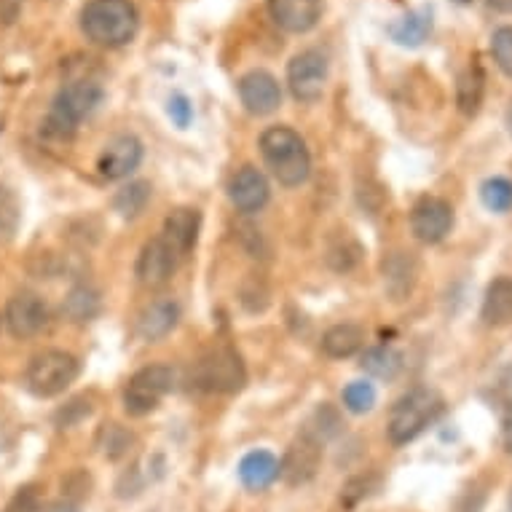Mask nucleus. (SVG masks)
<instances>
[{
    "label": "nucleus",
    "mask_w": 512,
    "mask_h": 512,
    "mask_svg": "<svg viewBox=\"0 0 512 512\" xmlns=\"http://www.w3.org/2000/svg\"><path fill=\"white\" fill-rule=\"evenodd\" d=\"M507 512H512V491H510V499H507Z\"/></svg>",
    "instance_id": "a19ab883"
},
{
    "label": "nucleus",
    "mask_w": 512,
    "mask_h": 512,
    "mask_svg": "<svg viewBox=\"0 0 512 512\" xmlns=\"http://www.w3.org/2000/svg\"><path fill=\"white\" fill-rule=\"evenodd\" d=\"M140 14L132 0H89L81 9V33L97 46L118 49L137 35Z\"/></svg>",
    "instance_id": "f257e3e1"
},
{
    "label": "nucleus",
    "mask_w": 512,
    "mask_h": 512,
    "mask_svg": "<svg viewBox=\"0 0 512 512\" xmlns=\"http://www.w3.org/2000/svg\"><path fill=\"white\" fill-rule=\"evenodd\" d=\"M148 199H151V185L129 183L126 188H121L116 194V199H113V210H116L121 218H137V215L145 210Z\"/></svg>",
    "instance_id": "bb28decb"
},
{
    "label": "nucleus",
    "mask_w": 512,
    "mask_h": 512,
    "mask_svg": "<svg viewBox=\"0 0 512 512\" xmlns=\"http://www.w3.org/2000/svg\"><path fill=\"white\" fill-rule=\"evenodd\" d=\"M41 507V496L35 486H22L17 488V494L11 496L9 504L3 507V512H38Z\"/></svg>",
    "instance_id": "72a5a7b5"
},
{
    "label": "nucleus",
    "mask_w": 512,
    "mask_h": 512,
    "mask_svg": "<svg viewBox=\"0 0 512 512\" xmlns=\"http://www.w3.org/2000/svg\"><path fill=\"white\" fill-rule=\"evenodd\" d=\"M177 258L175 250L169 247L161 236L151 239V242H145V247L140 250V258H137V282L143 287H164L172 279L177 269Z\"/></svg>",
    "instance_id": "ddd939ff"
},
{
    "label": "nucleus",
    "mask_w": 512,
    "mask_h": 512,
    "mask_svg": "<svg viewBox=\"0 0 512 512\" xmlns=\"http://www.w3.org/2000/svg\"><path fill=\"white\" fill-rule=\"evenodd\" d=\"M269 14L285 33L303 35L322 19V0H269Z\"/></svg>",
    "instance_id": "dca6fc26"
},
{
    "label": "nucleus",
    "mask_w": 512,
    "mask_h": 512,
    "mask_svg": "<svg viewBox=\"0 0 512 512\" xmlns=\"http://www.w3.org/2000/svg\"><path fill=\"white\" fill-rule=\"evenodd\" d=\"M454 228V207L437 199V196H424L411 210V231L413 236L424 244L443 242Z\"/></svg>",
    "instance_id": "1a4fd4ad"
},
{
    "label": "nucleus",
    "mask_w": 512,
    "mask_h": 512,
    "mask_svg": "<svg viewBox=\"0 0 512 512\" xmlns=\"http://www.w3.org/2000/svg\"><path fill=\"white\" fill-rule=\"evenodd\" d=\"M443 411V397L435 389L416 387L403 395L389 413V440L395 445H405L416 440L432 421Z\"/></svg>",
    "instance_id": "7ed1b4c3"
},
{
    "label": "nucleus",
    "mask_w": 512,
    "mask_h": 512,
    "mask_svg": "<svg viewBox=\"0 0 512 512\" xmlns=\"http://www.w3.org/2000/svg\"><path fill=\"white\" fill-rule=\"evenodd\" d=\"M239 478L252 491L269 488L279 478V459L269 451H252L239 462Z\"/></svg>",
    "instance_id": "4be33fe9"
},
{
    "label": "nucleus",
    "mask_w": 512,
    "mask_h": 512,
    "mask_svg": "<svg viewBox=\"0 0 512 512\" xmlns=\"http://www.w3.org/2000/svg\"><path fill=\"white\" fill-rule=\"evenodd\" d=\"M510 389H512V370H510Z\"/></svg>",
    "instance_id": "79ce46f5"
},
{
    "label": "nucleus",
    "mask_w": 512,
    "mask_h": 512,
    "mask_svg": "<svg viewBox=\"0 0 512 512\" xmlns=\"http://www.w3.org/2000/svg\"><path fill=\"white\" fill-rule=\"evenodd\" d=\"M483 94H486V76H483L478 59H472L456 84V105L464 116H475L483 105Z\"/></svg>",
    "instance_id": "b1692460"
},
{
    "label": "nucleus",
    "mask_w": 512,
    "mask_h": 512,
    "mask_svg": "<svg viewBox=\"0 0 512 512\" xmlns=\"http://www.w3.org/2000/svg\"><path fill=\"white\" fill-rule=\"evenodd\" d=\"M454 3H459V6H470L472 0H454Z\"/></svg>",
    "instance_id": "ea45409f"
},
{
    "label": "nucleus",
    "mask_w": 512,
    "mask_h": 512,
    "mask_svg": "<svg viewBox=\"0 0 512 512\" xmlns=\"http://www.w3.org/2000/svg\"><path fill=\"white\" fill-rule=\"evenodd\" d=\"M502 443L504 448L512 454V405L504 411L502 416Z\"/></svg>",
    "instance_id": "c9c22d12"
},
{
    "label": "nucleus",
    "mask_w": 512,
    "mask_h": 512,
    "mask_svg": "<svg viewBox=\"0 0 512 512\" xmlns=\"http://www.w3.org/2000/svg\"><path fill=\"white\" fill-rule=\"evenodd\" d=\"M167 113L175 121L177 129H185V126L191 124V118H194V105H191V100L185 94H172L167 102Z\"/></svg>",
    "instance_id": "f704fd0d"
},
{
    "label": "nucleus",
    "mask_w": 512,
    "mask_h": 512,
    "mask_svg": "<svg viewBox=\"0 0 512 512\" xmlns=\"http://www.w3.org/2000/svg\"><path fill=\"white\" fill-rule=\"evenodd\" d=\"M46 512H78V507L73 502H57V504H51Z\"/></svg>",
    "instance_id": "4c0bfd02"
},
{
    "label": "nucleus",
    "mask_w": 512,
    "mask_h": 512,
    "mask_svg": "<svg viewBox=\"0 0 512 512\" xmlns=\"http://www.w3.org/2000/svg\"><path fill=\"white\" fill-rule=\"evenodd\" d=\"M360 244L354 242L352 236L346 234L338 236L336 242H330L328 247V263L333 266L336 271H349L352 266H357V261H360Z\"/></svg>",
    "instance_id": "c756f323"
},
{
    "label": "nucleus",
    "mask_w": 512,
    "mask_h": 512,
    "mask_svg": "<svg viewBox=\"0 0 512 512\" xmlns=\"http://www.w3.org/2000/svg\"><path fill=\"white\" fill-rule=\"evenodd\" d=\"M483 319L491 328H502L512 322V277H496L483 298Z\"/></svg>",
    "instance_id": "412c9836"
},
{
    "label": "nucleus",
    "mask_w": 512,
    "mask_h": 512,
    "mask_svg": "<svg viewBox=\"0 0 512 512\" xmlns=\"http://www.w3.org/2000/svg\"><path fill=\"white\" fill-rule=\"evenodd\" d=\"M140 161H143V143L135 135H118L102 148L97 169L108 180H124L140 167Z\"/></svg>",
    "instance_id": "4468645a"
},
{
    "label": "nucleus",
    "mask_w": 512,
    "mask_h": 512,
    "mask_svg": "<svg viewBox=\"0 0 512 512\" xmlns=\"http://www.w3.org/2000/svg\"><path fill=\"white\" fill-rule=\"evenodd\" d=\"M199 228H202V215H199V210H194V207H177L164 220L161 239L175 250L177 258H185L196 247Z\"/></svg>",
    "instance_id": "f3484780"
},
{
    "label": "nucleus",
    "mask_w": 512,
    "mask_h": 512,
    "mask_svg": "<svg viewBox=\"0 0 512 512\" xmlns=\"http://www.w3.org/2000/svg\"><path fill=\"white\" fill-rule=\"evenodd\" d=\"M239 100L252 116H271L282 105V86L269 70H250L239 78Z\"/></svg>",
    "instance_id": "9b49d317"
},
{
    "label": "nucleus",
    "mask_w": 512,
    "mask_h": 512,
    "mask_svg": "<svg viewBox=\"0 0 512 512\" xmlns=\"http://www.w3.org/2000/svg\"><path fill=\"white\" fill-rule=\"evenodd\" d=\"M330 76V59L322 49H306L295 54L287 65V86L295 100L317 102Z\"/></svg>",
    "instance_id": "6e6552de"
},
{
    "label": "nucleus",
    "mask_w": 512,
    "mask_h": 512,
    "mask_svg": "<svg viewBox=\"0 0 512 512\" xmlns=\"http://www.w3.org/2000/svg\"><path fill=\"white\" fill-rule=\"evenodd\" d=\"M403 368V357L392 346H373L362 354V370L376 378H395Z\"/></svg>",
    "instance_id": "a878e982"
},
{
    "label": "nucleus",
    "mask_w": 512,
    "mask_h": 512,
    "mask_svg": "<svg viewBox=\"0 0 512 512\" xmlns=\"http://www.w3.org/2000/svg\"><path fill=\"white\" fill-rule=\"evenodd\" d=\"M271 188L261 169L242 167L228 183V199L239 212H258L269 204Z\"/></svg>",
    "instance_id": "2eb2a0df"
},
{
    "label": "nucleus",
    "mask_w": 512,
    "mask_h": 512,
    "mask_svg": "<svg viewBox=\"0 0 512 512\" xmlns=\"http://www.w3.org/2000/svg\"><path fill=\"white\" fill-rule=\"evenodd\" d=\"M49 322V311L46 303L35 293H17L6 303V328L14 338H35L46 328Z\"/></svg>",
    "instance_id": "f8f14e48"
},
{
    "label": "nucleus",
    "mask_w": 512,
    "mask_h": 512,
    "mask_svg": "<svg viewBox=\"0 0 512 512\" xmlns=\"http://www.w3.org/2000/svg\"><path fill=\"white\" fill-rule=\"evenodd\" d=\"M191 381L196 389L212 395H234L247 384V368L242 357L231 346H218L204 354L191 370Z\"/></svg>",
    "instance_id": "39448f33"
},
{
    "label": "nucleus",
    "mask_w": 512,
    "mask_h": 512,
    "mask_svg": "<svg viewBox=\"0 0 512 512\" xmlns=\"http://www.w3.org/2000/svg\"><path fill=\"white\" fill-rule=\"evenodd\" d=\"M507 129H510V135H512V108L507 110Z\"/></svg>",
    "instance_id": "58836bf2"
},
{
    "label": "nucleus",
    "mask_w": 512,
    "mask_h": 512,
    "mask_svg": "<svg viewBox=\"0 0 512 512\" xmlns=\"http://www.w3.org/2000/svg\"><path fill=\"white\" fill-rule=\"evenodd\" d=\"M97 311H100V295L94 293L89 285L73 287L62 303V314L70 322H89V319L97 317Z\"/></svg>",
    "instance_id": "393cba45"
},
{
    "label": "nucleus",
    "mask_w": 512,
    "mask_h": 512,
    "mask_svg": "<svg viewBox=\"0 0 512 512\" xmlns=\"http://www.w3.org/2000/svg\"><path fill=\"white\" fill-rule=\"evenodd\" d=\"M486 3L499 14H512V0H486Z\"/></svg>",
    "instance_id": "e433bc0d"
},
{
    "label": "nucleus",
    "mask_w": 512,
    "mask_h": 512,
    "mask_svg": "<svg viewBox=\"0 0 512 512\" xmlns=\"http://www.w3.org/2000/svg\"><path fill=\"white\" fill-rule=\"evenodd\" d=\"M102 86L97 81H70L57 92L51 113L46 118V132L57 137H70L78 129V124L89 118L100 108Z\"/></svg>",
    "instance_id": "20e7f679"
},
{
    "label": "nucleus",
    "mask_w": 512,
    "mask_h": 512,
    "mask_svg": "<svg viewBox=\"0 0 512 512\" xmlns=\"http://www.w3.org/2000/svg\"><path fill=\"white\" fill-rule=\"evenodd\" d=\"M180 319V306L175 301H153L137 319V336L143 341H161L175 330Z\"/></svg>",
    "instance_id": "aec40b11"
},
{
    "label": "nucleus",
    "mask_w": 512,
    "mask_h": 512,
    "mask_svg": "<svg viewBox=\"0 0 512 512\" xmlns=\"http://www.w3.org/2000/svg\"><path fill=\"white\" fill-rule=\"evenodd\" d=\"M344 405L346 411L352 413H368L376 405V387L370 381H352L344 389Z\"/></svg>",
    "instance_id": "2f4dec72"
},
{
    "label": "nucleus",
    "mask_w": 512,
    "mask_h": 512,
    "mask_svg": "<svg viewBox=\"0 0 512 512\" xmlns=\"http://www.w3.org/2000/svg\"><path fill=\"white\" fill-rule=\"evenodd\" d=\"M432 27H435L432 9H429V6H421V9L408 11V14H403L397 22H392V25H389V38H392L397 46H405V49H419L421 43L432 35Z\"/></svg>",
    "instance_id": "6ab92c4d"
},
{
    "label": "nucleus",
    "mask_w": 512,
    "mask_h": 512,
    "mask_svg": "<svg viewBox=\"0 0 512 512\" xmlns=\"http://www.w3.org/2000/svg\"><path fill=\"white\" fill-rule=\"evenodd\" d=\"M129 443H132V435H129L124 427H118V424H105V427H102L100 445L102 454L108 456V459L124 456L126 451H129Z\"/></svg>",
    "instance_id": "473e14b6"
},
{
    "label": "nucleus",
    "mask_w": 512,
    "mask_h": 512,
    "mask_svg": "<svg viewBox=\"0 0 512 512\" xmlns=\"http://www.w3.org/2000/svg\"><path fill=\"white\" fill-rule=\"evenodd\" d=\"M491 57L504 76L512 78V25L496 27L491 35Z\"/></svg>",
    "instance_id": "7c9ffc66"
},
{
    "label": "nucleus",
    "mask_w": 512,
    "mask_h": 512,
    "mask_svg": "<svg viewBox=\"0 0 512 512\" xmlns=\"http://www.w3.org/2000/svg\"><path fill=\"white\" fill-rule=\"evenodd\" d=\"M19 223H22V207H19L17 194L9 185H0V244L14 239Z\"/></svg>",
    "instance_id": "cd10ccee"
},
{
    "label": "nucleus",
    "mask_w": 512,
    "mask_h": 512,
    "mask_svg": "<svg viewBox=\"0 0 512 512\" xmlns=\"http://www.w3.org/2000/svg\"><path fill=\"white\" fill-rule=\"evenodd\" d=\"M384 287L392 295V301H405L413 293L416 277H419V263L411 252H389L381 263Z\"/></svg>",
    "instance_id": "a211bd4d"
},
{
    "label": "nucleus",
    "mask_w": 512,
    "mask_h": 512,
    "mask_svg": "<svg viewBox=\"0 0 512 512\" xmlns=\"http://www.w3.org/2000/svg\"><path fill=\"white\" fill-rule=\"evenodd\" d=\"M261 153L279 185L295 188L309 180L311 156L303 137L290 126H271L261 135Z\"/></svg>",
    "instance_id": "f03ea898"
},
{
    "label": "nucleus",
    "mask_w": 512,
    "mask_h": 512,
    "mask_svg": "<svg viewBox=\"0 0 512 512\" xmlns=\"http://www.w3.org/2000/svg\"><path fill=\"white\" fill-rule=\"evenodd\" d=\"M175 387V373L167 365H148L126 381L124 408L129 416H148Z\"/></svg>",
    "instance_id": "0eeeda50"
},
{
    "label": "nucleus",
    "mask_w": 512,
    "mask_h": 512,
    "mask_svg": "<svg viewBox=\"0 0 512 512\" xmlns=\"http://www.w3.org/2000/svg\"><path fill=\"white\" fill-rule=\"evenodd\" d=\"M480 202L486 204L491 212H510L512 210V180L507 177H491L480 185Z\"/></svg>",
    "instance_id": "c85d7f7f"
},
{
    "label": "nucleus",
    "mask_w": 512,
    "mask_h": 512,
    "mask_svg": "<svg viewBox=\"0 0 512 512\" xmlns=\"http://www.w3.org/2000/svg\"><path fill=\"white\" fill-rule=\"evenodd\" d=\"M319 464H322V443L311 432H303L295 437L293 445L287 448L285 459L279 462V475L290 486H301L317 475Z\"/></svg>",
    "instance_id": "9d476101"
},
{
    "label": "nucleus",
    "mask_w": 512,
    "mask_h": 512,
    "mask_svg": "<svg viewBox=\"0 0 512 512\" xmlns=\"http://www.w3.org/2000/svg\"><path fill=\"white\" fill-rule=\"evenodd\" d=\"M362 344H365V330L354 322H341V325H333V328L322 336V352L333 357V360H346V357H354L360 352Z\"/></svg>",
    "instance_id": "5701e85b"
},
{
    "label": "nucleus",
    "mask_w": 512,
    "mask_h": 512,
    "mask_svg": "<svg viewBox=\"0 0 512 512\" xmlns=\"http://www.w3.org/2000/svg\"><path fill=\"white\" fill-rule=\"evenodd\" d=\"M78 360L62 349H46L35 354L27 365L25 384L35 397H57L78 378Z\"/></svg>",
    "instance_id": "423d86ee"
}]
</instances>
